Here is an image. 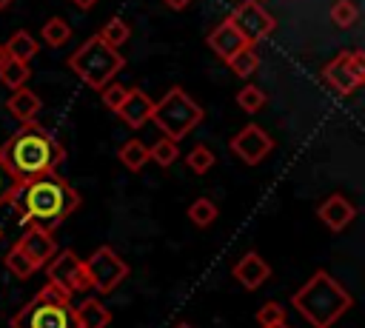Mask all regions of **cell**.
Wrapping results in <instances>:
<instances>
[{
  "label": "cell",
  "mask_w": 365,
  "mask_h": 328,
  "mask_svg": "<svg viewBox=\"0 0 365 328\" xmlns=\"http://www.w3.org/2000/svg\"><path fill=\"white\" fill-rule=\"evenodd\" d=\"M125 91H128V88H125V86H120V83H114V80H111L108 86H103V88H100V94H103L106 108L117 111V108H120V103L125 100Z\"/></svg>",
  "instance_id": "cell-31"
},
{
  "label": "cell",
  "mask_w": 365,
  "mask_h": 328,
  "mask_svg": "<svg viewBox=\"0 0 365 328\" xmlns=\"http://www.w3.org/2000/svg\"><path fill=\"white\" fill-rule=\"evenodd\" d=\"M228 20L237 26V31H240V34L245 37V43H251V46H257V43L265 40V37H271L274 29H277V20L262 9L259 0H242V3L228 14Z\"/></svg>",
  "instance_id": "cell-10"
},
{
  "label": "cell",
  "mask_w": 365,
  "mask_h": 328,
  "mask_svg": "<svg viewBox=\"0 0 365 328\" xmlns=\"http://www.w3.org/2000/svg\"><path fill=\"white\" fill-rule=\"evenodd\" d=\"M3 260H6V268H9L17 280H29V277L37 271V265H34V262H31V260L17 248V245H11V248L6 251V257H3Z\"/></svg>",
  "instance_id": "cell-25"
},
{
  "label": "cell",
  "mask_w": 365,
  "mask_h": 328,
  "mask_svg": "<svg viewBox=\"0 0 365 328\" xmlns=\"http://www.w3.org/2000/svg\"><path fill=\"white\" fill-rule=\"evenodd\" d=\"M3 48H6V57L20 60V63H29V60L37 54V40H34L29 31H14V34L3 43Z\"/></svg>",
  "instance_id": "cell-19"
},
{
  "label": "cell",
  "mask_w": 365,
  "mask_h": 328,
  "mask_svg": "<svg viewBox=\"0 0 365 328\" xmlns=\"http://www.w3.org/2000/svg\"><path fill=\"white\" fill-rule=\"evenodd\" d=\"M151 108H154V100H151L145 91L128 88V91H125V100H123L120 108H117V114H120V120H123L128 128H140V125L148 123Z\"/></svg>",
  "instance_id": "cell-14"
},
{
  "label": "cell",
  "mask_w": 365,
  "mask_h": 328,
  "mask_svg": "<svg viewBox=\"0 0 365 328\" xmlns=\"http://www.w3.org/2000/svg\"><path fill=\"white\" fill-rule=\"evenodd\" d=\"M43 268L48 274V282H54L57 288H63L68 297L77 294V291H91V280L86 274L83 260L74 251H68V248L60 251V254H54Z\"/></svg>",
  "instance_id": "cell-9"
},
{
  "label": "cell",
  "mask_w": 365,
  "mask_h": 328,
  "mask_svg": "<svg viewBox=\"0 0 365 328\" xmlns=\"http://www.w3.org/2000/svg\"><path fill=\"white\" fill-rule=\"evenodd\" d=\"M125 66V57L108 46L100 34H91L86 43H80L77 51H71L68 57V68L94 91H100L103 86H108L114 80V74Z\"/></svg>",
  "instance_id": "cell-4"
},
{
  "label": "cell",
  "mask_w": 365,
  "mask_h": 328,
  "mask_svg": "<svg viewBox=\"0 0 365 328\" xmlns=\"http://www.w3.org/2000/svg\"><path fill=\"white\" fill-rule=\"evenodd\" d=\"M356 17H359V9H356L354 0H336V3L331 6V23H334L336 29H348V26H354Z\"/></svg>",
  "instance_id": "cell-29"
},
{
  "label": "cell",
  "mask_w": 365,
  "mask_h": 328,
  "mask_svg": "<svg viewBox=\"0 0 365 328\" xmlns=\"http://www.w3.org/2000/svg\"><path fill=\"white\" fill-rule=\"evenodd\" d=\"M63 160L66 148L37 123H23V128L0 145V163L14 177L17 185L46 174H57V165Z\"/></svg>",
  "instance_id": "cell-2"
},
{
  "label": "cell",
  "mask_w": 365,
  "mask_h": 328,
  "mask_svg": "<svg viewBox=\"0 0 365 328\" xmlns=\"http://www.w3.org/2000/svg\"><path fill=\"white\" fill-rule=\"evenodd\" d=\"M83 265H86V274L91 280V288L100 294H111L128 277L125 260L111 245H100L88 260H83Z\"/></svg>",
  "instance_id": "cell-7"
},
{
  "label": "cell",
  "mask_w": 365,
  "mask_h": 328,
  "mask_svg": "<svg viewBox=\"0 0 365 328\" xmlns=\"http://www.w3.org/2000/svg\"><path fill=\"white\" fill-rule=\"evenodd\" d=\"M174 328H191V325H188V322H180V325H174Z\"/></svg>",
  "instance_id": "cell-39"
},
{
  "label": "cell",
  "mask_w": 365,
  "mask_h": 328,
  "mask_svg": "<svg viewBox=\"0 0 365 328\" xmlns=\"http://www.w3.org/2000/svg\"><path fill=\"white\" fill-rule=\"evenodd\" d=\"M185 165H188L194 174H205V171L214 168V151L205 148V145H194V148L188 151V157H185Z\"/></svg>",
  "instance_id": "cell-30"
},
{
  "label": "cell",
  "mask_w": 365,
  "mask_h": 328,
  "mask_svg": "<svg viewBox=\"0 0 365 328\" xmlns=\"http://www.w3.org/2000/svg\"><path fill=\"white\" fill-rule=\"evenodd\" d=\"M9 6H11V0H0V11H3V9H9Z\"/></svg>",
  "instance_id": "cell-37"
},
{
  "label": "cell",
  "mask_w": 365,
  "mask_h": 328,
  "mask_svg": "<svg viewBox=\"0 0 365 328\" xmlns=\"http://www.w3.org/2000/svg\"><path fill=\"white\" fill-rule=\"evenodd\" d=\"M217 214H220V208L208 200V197H197L191 205H188V217H191V222L194 225H211L214 220H217Z\"/></svg>",
  "instance_id": "cell-27"
},
{
  "label": "cell",
  "mask_w": 365,
  "mask_h": 328,
  "mask_svg": "<svg viewBox=\"0 0 365 328\" xmlns=\"http://www.w3.org/2000/svg\"><path fill=\"white\" fill-rule=\"evenodd\" d=\"M6 108H9V114L14 117V120H20V123H34V114L40 111V97L31 91V88H14L11 91V97L6 100Z\"/></svg>",
  "instance_id": "cell-18"
},
{
  "label": "cell",
  "mask_w": 365,
  "mask_h": 328,
  "mask_svg": "<svg viewBox=\"0 0 365 328\" xmlns=\"http://www.w3.org/2000/svg\"><path fill=\"white\" fill-rule=\"evenodd\" d=\"M9 203L17 208V217L26 228L31 225V228L54 231L63 220H68L80 208V194L60 174H46L20 183Z\"/></svg>",
  "instance_id": "cell-1"
},
{
  "label": "cell",
  "mask_w": 365,
  "mask_h": 328,
  "mask_svg": "<svg viewBox=\"0 0 365 328\" xmlns=\"http://www.w3.org/2000/svg\"><path fill=\"white\" fill-rule=\"evenodd\" d=\"M317 214H319V220H322L331 231H342L345 225L354 222L356 208H354V203H351L348 197H342V194H331V197L317 208Z\"/></svg>",
  "instance_id": "cell-16"
},
{
  "label": "cell",
  "mask_w": 365,
  "mask_h": 328,
  "mask_svg": "<svg viewBox=\"0 0 365 328\" xmlns=\"http://www.w3.org/2000/svg\"><path fill=\"white\" fill-rule=\"evenodd\" d=\"M71 317H74L77 328H106L111 322L108 308L100 299H94V297H86L83 302L71 305Z\"/></svg>",
  "instance_id": "cell-17"
},
{
  "label": "cell",
  "mask_w": 365,
  "mask_h": 328,
  "mask_svg": "<svg viewBox=\"0 0 365 328\" xmlns=\"http://www.w3.org/2000/svg\"><path fill=\"white\" fill-rule=\"evenodd\" d=\"M291 305L308 319V325L331 328L345 311H351L354 297L328 271H317L311 274V280H305L299 291H294Z\"/></svg>",
  "instance_id": "cell-3"
},
{
  "label": "cell",
  "mask_w": 365,
  "mask_h": 328,
  "mask_svg": "<svg viewBox=\"0 0 365 328\" xmlns=\"http://www.w3.org/2000/svg\"><path fill=\"white\" fill-rule=\"evenodd\" d=\"M322 80L336 94H351L365 83V57L362 51H342L322 68Z\"/></svg>",
  "instance_id": "cell-8"
},
{
  "label": "cell",
  "mask_w": 365,
  "mask_h": 328,
  "mask_svg": "<svg viewBox=\"0 0 365 328\" xmlns=\"http://www.w3.org/2000/svg\"><path fill=\"white\" fill-rule=\"evenodd\" d=\"M40 37H43L46 46L60 48V46L68 43V37H71V26H68L63 17H48V20L43 23V29H40Z\"/></svg>",
  "instance_id": "cell-22"
},
{
  "label": "cell",
  "mask_w": 365,
  "mask_h": 328,
  "mask_svg": "<svg viewBox=\"0 0 365 328\" xmlns=\"http://www.w3.org/2000/svg\"><path fill=\"white\" fill-rule=\"evenodd\" d=\"M180 148H177V140L171 137H160L154 145H148V160H154L160 168H168L174 160H177Z\"/></svg>",
  "instance_id": "cell-24"
},
{
  "label": "cell",
  "mask_w": 365,
  "mask_h": 328,
  "mask_svg": "<svg viewBox=\"0 0 365 328\" xmlns=\"http://www.w3.org/2000/svg\"><path fill=\"white\" fill-rule=\"evenodd\" d=\"M148 120L163 131V137L182 140L202 123V108H200V103H194L188 97V91H182L180 86H171L160 97V103H154Z\"/></svg>",
  "instance_id": "cell-5"
},
{
  "label": "cell",
  "mask_w": 365,
  "mask_h": 328,
  "mask_svg": "<svg viewBox=\"0 0 365 328\" xmlns=\"http://www.w3.org/2000/svg\"><path fill=\"white\" fill-rule=\"evenodd\" d=\"M100 37L108 43V46H114V48H120L128 37H131V26L123 20V17H111L103 29H100Z\"/></svg>",
  "instance_id": "cell-26"
},
{
  "label": "cell",
  "mask_w": 365,
  "mask_h": 328,
  "mask_svg": "<svg viewBox=\"0 0 365 328\" xmlns=\"http://www.w3.org/2000/svg\"><path fill=\"white\" fill-rule=\"evenodd\" d=\"M11 328H77L71 302H48L40 294L11 317Z\"/></svg>",
  "instance_id": "cell-6"
},
{
  "label": "cell",
  "mask_w": 365,
  "mask_h": 328,
  "mask_svg": "<svg viewBox=\"0 0 365 328\" xmlns=\"http://www.w3.org/2000/svg\"><path fill=\"white\" fill-rule=\"evenodd\" d=\"M265 91L262 88H257L254 83H248V86H242L240 91H237V106L242 108V111H248V114H257L262 106H265Z\"/></svg>",
  "instance_id": "cell-28"
},
{
  "label": "cell",
  "mask_w": 365,
  "mask_h": 328,
  "mask_svg": "<svg viewBox=\"0 0 365 328\" xmlns=\"http://www.w3.org/2000/svg\"><path fill=\"white\" fill-rule=\"evenodd\" d=\"M71 3H74L77 9H83V11H86V9H91V6L97 3V0H71Z\"/></svg>",
  "instance_id": "cell-35"
},
{
  "label": "cell",
  "mask_w": 365,
  "mask_h": 328,
  "mask_svg": "<svg viewBox=\"0 0 365 328\" xmlns=\"http://www.w3.org/2000/svg\"><path fill=\"white\" fill-rule=\"evenodd\" d=\"M231 274H234V280H237L242 288L257 291V288L271 277V265H268L257 251H248V254H242V257L234 262Z\"/></svg>",
  "instance_id": "cell-13"
},
{
  "label": "cell",
  "mask_w": 365,
  "mask_h": 328,
  "mask_svg": "<svg viewBox=\"0 0 365 328\" xmlns=\"http://www.w3.org/2000/svg\"><path fill=\"white\" fill-rule=\"evenodd\" d=\"M163 3H165L168 9H174V11H180V9H185L191 0H163Z\"/></svg>",
  "instance_id": "cell-34"
},
{
  "label": "cell",
  "mask_w": 365,
  "mask_h": 328,
  "mask_svg": "<svg viewBox=\"0 0 365 328\" xmlns=\"http://www.w3.org/2000/svg\"><path fill=\"white\" fill-rule=\"evenodd\" d=\"M14 191H17V183H14V177L6 171V165L0 163V205H6Z\"/></svg>",
  "instance_id": "cell-33"
},
{
  "label": "cell",
  "mask_w": 365,
  "mask_h": 328,
  "mask_svg": "<svg viewBox=\"0 0 365 328\" xmlns=\"http://www.w3.org/2000/svg\"><path fill=\"white\" fill-rule=\"evenodd\" d=\"M257 322L259 325H271V322H285V308L279 302H265L259 311H257Z\"/></svg>",
  "instance_id": "cell-32"
},
{
  "label": "cell",
  "mask_w": 365,
  "mask_h": 328,
  "mask_svg": "<svg viewBox=\"0 0 365 328\" xmlns=\"http://www.w3.org/2000/svg\"><path fill=\"white\" fill-rule=\"evenodd\" d=\"M271 148H274V140H271L268 131L259 128L257 123L242 125V128L231 137V151H234L242 163H248V165L262 163V160L271 154Z\"/></svg>",
  "instance_id": "cell-11"
},
{
  "label": "cell",
  "mask_w": 365,
  "mask_h": 328,
  "mask_svg": "<svg viewBox=\"0 0 365 328\" xmlns=\"http://www.w3.org/2000/svg\"><path fill=\"white\" fill-rule=\"evenodd\" d=\"M37 268H43L54 254H57V242H54V237H51V231H43V228H26L20 237H17V242H14Z\"/></svg>",
  "instance_id": "cell-12"
},
{
  "label": "cell",
  "mask_w": 365,
  "mask_h": 328,
  "mask_svg": "<svg viewBox=\"0 0 365 328\" xmlns=\"http://www.w3.org/2000/svg\"><path fill=\"white\" fill-rule=\"evenodd\" d=\"M259 328H291L288 322H271V325H259Z\"/></svg>",
  "instance_id": "cell-36"
},
{
  "label": "cell",
  "mask_w": 365,
  "mask_h": 328,
  "mask_svg": "<svg viewBox=\"0 0 365 328\" xmlns=\"http://www.w3.org/2000/svg\"><path fill=\"white\" fill-rule=\"evenodd\" d=\"M242 46H248L245 43V37L237 31V26L225 17L222 23H217L214 29H211V34H208V48L220 57V60H228L234 51H240Z\"/></svg>",
  "instance_id": "cell-15"
},
{
  "label": "cell",
  "mask_w": 365,
  "mask_h": 328,
  "mask_svg": "<svg viewBox=\"0 0 365 328\" xmlns=\"http://www.w3.org/2000/svg\"><path fill=\"white\" fill-rule=\"evenodd\" d=\"M120 163L128 168V171H140L145 163H148V145L143 140H125L117 151Z\"/></svg>",
  "instance_id": "cell-21"
},
{
  "label": "cell",
  "mask_w": 365,
  "mask_h": 328,
  "mask_svg": "<svg viewBox=\"0 0 365 328\" xmlns=\"http://www.w3.org/2000/svg\"><path fill=\"white\" fill-rule=\"evenodd\" d=\"M228 66H231V71L237 74V77H242V80H248L257 68H259V54H257V48L248 43V46H242L240 51H234L228 60H225Z\"/></svg>",
  "instance_id": "cell-20"
},
{
  "label": "cell",
  "mask_w": 365,
  "mask_h": 328,
  "mask_svg": "<svg viewBox=\"0 0 365 328\" xmlns=\"http://www.w3.org/2000/svg\"><path fill=\"white\" fill-rule=\"evenodd\" d=\"M3 63H6V48L0 46V66H3Z\"/></svg>",
  "instance_id": "cell-38"
},
{
  "label": "cell",
  "mask_w": 365,
  "mask_h": 328,
  "mask_svg": "<svg viewBox=\"0 0 365 328\" xmlns=\"http://www.w3.org/2000/svg\"><path fill=\"white\" fill-rule=\"evenodd\" d=\"M29 77H31L29 63H20V60L6 57V63L0 66V80H3V86H9L11 91H14V88H23Z\"/></svg>",
  "instance_id": "cell-23"
},
{
  "label": "cell",
  "mask_w": 365,
  "mask_h": 328,
  "mask_svg": "<svg viewBox=\"0 0 365 328\" xmlns=\"http://www.w3.org/2000/svg\"><path fill=\"white\" fill-rule=\"evenodd\" d=\"M0 237H3V231H0Z\"/></svg>",
  "instance_id": "cell-40"
}]
</instances>
